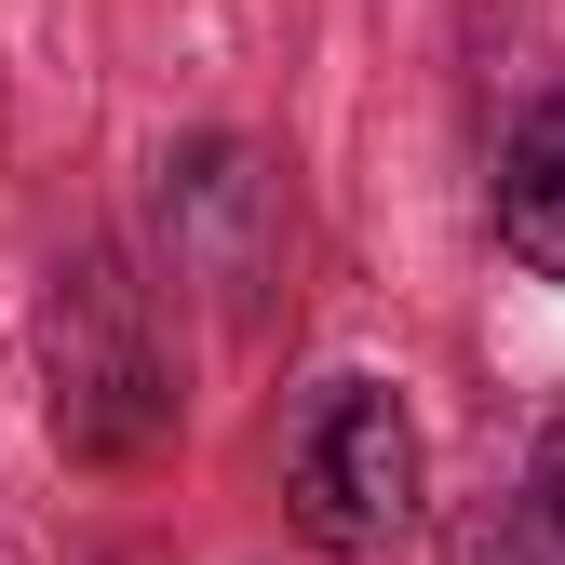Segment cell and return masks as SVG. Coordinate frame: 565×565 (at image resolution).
Wrapping results in <instances>:
<instances>
[{"mask_svg":"<svg viewBox=\"0 0 565 565\" xmlns=\"http://www.w3.org/2000/svg\"><path fill=\"white\" fill-rule=\"evenodd\" d=\"M41 377H54V445L67 458H149L175 431V391H162V337H149V297L121 282V256H67L54 297H41Z\"/></svg>","mask_w":565,"mask_h":565,"instance_id":"6da1fadb","label":"cell"},{"mask_svg":"<svg viewBox=\"0 0 565 565\" xmlns=\"http://www.w3.org/2000/svg\"><path fill=\"white\" fill-rule=\"evenodd\" d=\"M282 484H297V525L337 565H391L417 539V431L377 377H323L297 404V445H282Z\"/></svg>","mask_w":565,"mask_h":565,"instance_id":"7a4b0ae2","label":"cell"},{"mask_svg":"<svg viewBox=\"0 0 565 565\" xmlns=\"http://www.w3.org/2000/svg\"><path fill=\"white\" fill-rule=\"evenodd\" d=\"M162 243L189 282H216V297H256V269L282 256V175L230 135H202V149L162 162Z\"/></svg>","mask_w":565,"mask_h":565,"instance_id":"3957f363","label":"cell"},{"mask_svg":"<svg viewBox=\"0 0 565 565\" xmlns=\"http://www.w3.org/2000/svg\"><path fill=\"white\" fill-rule=\"evenodd\" d=\"M499 243H512L539 282H565V95L525 108L512 149H499Z\"/></svg>","mask_w":565,"mask_h":565,"instance_id":"277c9868","label":"cell"},{"mask_svg":"<svg viewBox=\"0 0 565 565\" xmlns=\"http://www.w3.org/2000/svg\"><path fill=\"white\" fill-rule=\"evenodd\" d=\"M484 565H565V417L539 431L525 484H512V512L484 525Z\"/></svg>","mask_w":565,"mask_h":565,"instance_id":"5b68a950","label":"cell"}]
</instances>
